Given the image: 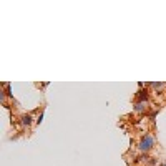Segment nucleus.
I'll use <instances>...</instances> for the list:
<instances>
[{
    "mask_svg": "<svg viewBox=\"0 0 166 166\" xmlns=\"http://www.w3.org/2000/svg\"><path fill=\"white\" fill-rule=\"evenodd\" d=\"M153 146H155V136H153V134H150V133L143 134L140 143H138V148H140L141 153H148V151H151V148H153Z\"/></svg>",
    "mask_w": 166,
    "mask_h": 166,
    "instance_id": "nucleus-1",
    "label": "nucleus"
},
{
    "mask_svg": "<svg viewBox=\"0 0 166 166\" xmlns=\"http://www.w3.org/2000/svg\"><path fill=\"white\" fill-rule=\"evenodd\" d=\"M136 101H140V103L148 101V90H140V92L136 93Z\"/></svg>",
    "mask_w": 166,
    "mask_h": 166,
    "instance_id": "nucleus-2",
    "label": "nucleus"
},
{
    "mask_svg": "<svg viewBox=\"0 0 166 166\" xmlns=\"http://www.w3.org/2000/svg\"><path fill=\"white\" fill-rule=\"evenodd\" d=\"M146 108H148L146 103H140V101H136V103H134V106H133V111H134V113H145Z\"/></svg>",
    "mask_w": 166,
    "mask_h": 166,
    "instance_id": "nucleus-3",
    "label": "nucleus"
},
{
    "mask_svg": "<svg viewBox=\"0 0 166 166\" xmlns=\"http://www.w3.org/2000/svg\"><path fill=\"white\" fill-rule=\"evenodd\" d=\"M32 121H33L32 113H25V115H22V125H23V126H30V125H32Z\"/></svg>",
    "mask_w": 166,
    "mask_h": 166,
    "instance_id": "nucleus-4",
    "label": "nucleus"
},
{
    "mask_svg": "<svg viewBox=\"0 0 166 166\" xmlns=\"http://www.w3.org/2000/svg\"><path fill=\"white\" fill-rule=\"evenodd\" d=\"M43 115H45V113H43V111H42V113H40V115L37 116V120H35V123H37V125H40V123L43 121Z\"/></svg>",
    "mask_w": 166,
    "mask_h": 166,
    "instance_id": "nucleus-5",
    "label": "nucleus"
},
{
    "mask_svg": "<svg viewBox=\"0 0 166 166\" xmlns=\"http://www.w3.org/2000/svg\"><path fill=\"white\" fill-rule=\"evenodd\" d=\"M148 85H150V87H153V88H161L164 83H161V82H160V83H148Z\"/></svg>",
    "mask_w": 166,
    "mask_h": 166,
    "instance_id": "nucleus-6",
    "label": "nucleus"
},
{
    "mask_svg": "<svg viewBox=\"0 0 166 166\" xmlns=\"http://www.w3.org/2000/svg\"><path fill=\"white\" fill-rule=\"evenodd\" d=\"M160 166H166V163H161V164H160Z\"/></svg>",
    "mask_w": 166,
    "mask_h": 166,
    "instance_id": "nucleus-7",
    "label": "nucleus"
}]
</instances>
